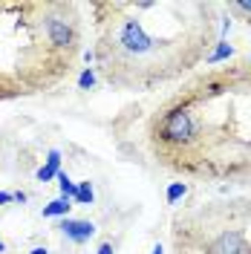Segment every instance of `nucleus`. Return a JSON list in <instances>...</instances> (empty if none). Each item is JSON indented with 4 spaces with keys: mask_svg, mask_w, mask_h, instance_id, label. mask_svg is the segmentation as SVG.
Masks as SVG:
<instances>
[{
    "mask_svg": "<svg viewBox=\"0 0 251 254\" xmlns=\"http://www.w3.org/2000/svg\"><path fill=\"white\" fill-rule=\"evenodd\" d=\"M153 254H162V246H156V249H153Z\"/></svg>",
    "mask_w": 251,
    "mask_h": 254,
    "instance_id": "14",
    "label": "nucleus"
},
{
    "mask_svg": "<svg viewBox=\"0 0 251 254\" xmlns=\"http://www.w3.org/2000/svg\"><path fill=\"white\" fill-rule=\"evenodd\" d=\"M78 87H81V90H93V87H95V72L90 69V66H87V69L81 72V78H78Z\"/></svg>",
    "mask_w": 251,
    "mask_h": 254,
    "instance_id": "9",
    "label": "nucleus"
},
{
    "mask_svg": "<svg viewBox=\"0 0 251 254\" xmlns=\"http://www.w3.org/2000/svg\"><path fill=\"white\" fill-rule=\"evenodd\" d=\"M3 252H6V246H3V240H0V254H3Z\"/></svg>",
    "mask_w": 251,
    "mask_h": 254,
    "instance_id": "15",
    "label": "nucleus"
},
{
    "mask_svg": "<svg viewBox=\"0 0 251 254\" xmlns=\"http://www.w3.org/2000/svg\"><path fill=\"white\" fill-rule=\"evenodd\" d=\"M185 193H188V185L185 182H173L171 188H168V205H176Z\"/></svg>",
    "mask_w": 251,
    "mask_h": 254,
    "instance_id": "6",
    "label": "nucleus"
},
{
    "mask_svg": "<svg viewBox=\"0 0 251 254\" xmlns=\"http://www.w3.org/2000/svg\"><path fill=\"white\" fill-rule=\"evenodd\" d=\"M58 228L63 231V237L72 240V243H87L95 234V225L90 220H72V217H63Z\"/></svg>",
    "mask_w": 251,
    "mask_h": 254,
    "instance_id": "3",
    "label": "nucleus"
},
{
    "mask_svg": "<svg viewBox=\"0 0 251 254\" xmlns=\"http://www.w3.org/2000/svg\"><path fill=\"white\" fill-rule=\"evenodd\" d=\"M58 185H61V193H63V196H75V190H78V185H75L69 176L63 174V171H58Z\"/></svg>",
    "mask_w": 251,
    "mask_h": 254,
    "instance_id": "8",
    "label": "nucleus"
},
{
    "mask_svg": "<svg viewBox=\"0 0 251 254\" xmlns=\"http://www.w3.org/2000/svg\"><path fill=\"white\" fill-rule=\"evenodd\" d=\"M69 196H61V199H52L49 205H44V217H66L69 214Z\"/></svg>",
    "mask_w": 251,
    "mask_h": 254,
    "instance_id": "5",
    "label": "nucleus"
},
{
    "mask_svg": "<svg viewBox=\"0 0 251 254\" xmlns=\"http://www.w3.org/2000/svg\"><path fill=\"white\" fill-rule=\"evenodd\" d=\"M58 165H61V153L58 150H49V159H47V165L38 171V179L41 182H49L52 176H58Z\"/></svg>",
    "mask_w": 251,
    "mask_h": 254,
    "instance_id": "4",
    "label": "nucleus"
},
{
    "mask_svg": "<svg viewBox=\"0 0 251 254\" xmlns=\"http://www.w3.org/2000/svg\"><path fill=\"white\" fill-rule=\"evenodd\" d=\"M75 202L81 205H93V185L90 182H81L78 190H75Z\"/></svg>",
    "mask_w": 251,
    "mask_h": 254,
    "instance_id": "7",
    "label": "nucleus"
},
{
    "mask_svg": "<svg viewBox=\"0 0 251 254\" xmlns=\"http://www.w3.org/2000/svg\"><path fill=\"white\" fill-rule=\"evenodd\" d=\"M15 202H20V205L26 202V193H23V190H17V193H15Z\"/></svg>",
    "mask_w": 251,
    "mask_h": 254,
    "instance_id": "12",
    "label": "nucleus"
},
{
    "mask_svg": "<svg viewBox=\"0 0 251 254\" xmlns=\"http://www.w3.org/2000/svg\"><path fill=\"white\" fill-rule=\"evenodd\" d=\"M32 254H49V252L44 249V246H38V249H32Z\"/></svg>",
    "mask_w": 251,
    "mask_h": 254,
    "instance_id": "13",
    "label": "nucleus"
},
{
    "mask_svg": "<svg viewBox=\"0 0 251 254\" xmlns=\"http://www.w3.org/2000/svg\"><path fill=\"white\" fill-rule=\"evenodd\" d=\"M98 254H113V246H110V243H101V249H98Z\"/></svg>",
    "mask_w": 251,
    "mask_h": 254,
    "instance_id": "11",
    "label": "nucleus"
},
{
    "mask_svg": "<svg viewBox=\"0 0 251 254\" xmlns=\"http://www.w3.org/2000/svg\"><path fill=\"white\" fill-rule=\"evenodd\" d=\"M95 58L107 84L150 90L193 69L211 47L214 20L205 3H95Z\"/></svg>",
    "mask_w": 251,
    "mask_h": 254,
    "instance_id": "1",
    "label": "nucleus"
},
{
    "mask_svg": "<svg viewBox=\"0 0 251 254\" xmlns=\"http://www.w3.org/2000/svg\"><path fill=\"white\" fill-rule=\"evenodd\" d=\"M15 199V193H6V190H0V205H6V202H12Z\"/></svg>",
    "mask_w": 251,
    "mask_h": 254,
    "instance_id": "10",
    "label": "nucleus"
},
{
    "mask_svg": "<svg viewBox=\"0 0 251 254\" xmlns=\"http://www.w3.org/2000/svg\"><path fill=\"white\" fill-rule=\"evenodd\" d=\"M81 9L52 0H0V101L49 93L81 52Z\"/></svg>",
    "mask_w": 251,
    "mask_h": 254,
    "instance_id": "2",
    "label": "nucleus"
}]
</instances>
